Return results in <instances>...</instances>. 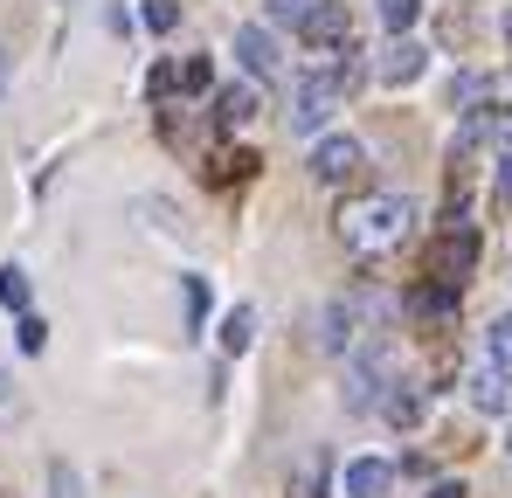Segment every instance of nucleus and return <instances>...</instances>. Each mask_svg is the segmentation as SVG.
Returning <instances> with one entry per match:
<instances>
[{
    "instance_id": "nucleus-1",
    "label": "nucleus",
    "mask_w": 512,
    "mask_h": 498,
    "mask_svg": "<svg viewBox=\"0 0 512 498\" xmlns=\"http://www.w3.org/2000/svg\"><path fill=\"white\" fill-rule=\"evenodd\" d=\"M409 222H416L409 194H360L340 208V243L360 249V256H381V249H402Z\"/></svg>"
},
{
    "instance_id": "nucleus-2",
    "label": "nucleus",
    "mask_w": 512,
    "mask_h": 498,
    "mask_svg": "<svg viewBox=\"0 0 512 498\" xmlns=\"http://www.w3.org/2000/svg\"><path fill=\"white\" fill-rule=\"evenodd\" d=\"M478 146H492V153H512V104H478V111H464V132L450 139V166L471 160Z\"/></svg>"
},
{
    "instance_id": "nucleus-3",
    "label": "nucleus",
    "mask_w": 512,
    "mask_h": 498,
    "mask_svg": "<svg viewBox=\"0 0 512 498\" xmlns=\"http://www.w3.org/2000/svg\"><path fill=\"white\" fill-rule=\"evenodd\" d=\"M333 111H340V83H333V70H326V77H305L298 90H291V111H284V118H291V132L305 139V132H326Z\"/></svg>"
},
{
    "instance_id": "nucleus-4",
    "label": "nucleus",
    "mask_w": 512,
    "mask_h": 498,
    "mask_svg": "<svg viewBox=\"0 0 512 498\" xmlns=\"http://www.w3.org/2000/svg\"><path fill=\"white\" fill-rule=\"evenodd\" d=\"M381 388H395V353H388V346H367V353L346 367V409H374Z\"/></svg>"
},
{
    "instance_id": "nucleus-5",
    "label": "nucleus",
    "mask_w": 512,
    "mask_h": 498,
    "mask_svg": "<svg viewBox=\"0 0 512 498\" xmlns=\"http://www.w3.org/2000/svg\"><path fill=\"white\" fill-rule=\"evenodd\" d=\"M305 49H319V56H333L353 42V14H346V0H312V14H305Z\"/></svg>"
},
{
    "instance_id": "nucleus-6",
    "label": "nucleus",
    "mask_w": 512,
    "mask_h": 498,
    "mask_svg": "<svg viewBox=\"0 0 512 498\" xmlns=\"http://www.w3.org/2000/svg\"><path fill=\"white\" fill-rule=\"evenodd\" d=\"M471 263H478V236L450 222V229L436 236V249H429V277H443V284H464V277H471Z\"/></svg>"
},
{
    "instance_id": "nucleus-7",
    "label": "nucleus",
    "mask_w": 512,
    "mask_h": 498,
    "mask_svg": "<svg viewBox=\"0 0 512 498\" xmlns=\"http://www.w3.org/2000/svg\"><path fill=\"white\" fill-rule=\"evenodd\" d=\"M423 70H429V49L416 42V35H395V42L374 56V77L381 83H416Z\"/></svg>"
},
{
    "instance_id": "nucleus-8",
    "label": "nucleus",
    "mask_w": 512,
    "mask_h": 498,
    "mask_svg": "<svg viewBox=\"0 0 512 498\" xmlns=\"http://www.w3.org/2000/svg\"><path fill=\"white\" fill-rule=\"evenodd\" d=\"M360 160H367V153H360V139H319V146H312V180H333V187H340V180H353V173H360Z\"/></svg>"
},
{
    "instance_id": "nucleus-9",
    "label": "nucleus",
    "mask_w": 512,
    "mask_h": 498,
    "mask_svg": "<svg viewBox=\"0 0 512 498\" xmlns=\"http://www.w3.org/2000/svg\"><path fill=\"white\" fill-rule=\"evenodd\" d=\"M388 485H395V471L381 457H353L340 471V498H388Z\"/></svg>"
},
{
    "instance_id": "nucleus-10",
    "label": "nucleus",
    "mask_w": 512,
    "mask_h": 498,
    "mask_svg": "<svg viewBox=\"0 0 512 498\" xmlns=\"http://www.w3.org/2000/svg\"><path fill=\"white\" fill-rule=\"evenodd\" d=\"M236 56H243V70L256 83H270L284 63H277V42H270V28H236Z\"/></svg>"
},
{
    "instance_id": "nucleus-11",
    "label": "nucleus",
    "mask_w": 512,
    "mask_h": 498,
    "mask_svg": "<svg viewBox=\"0 0 512 498\" xmlns=\"http://www.w3.org/2000/svg\"><path fill=\"white\" fill-rule=\"evenodd\" d=\"M256 111H263V104H256V90H250V83H222V90H215V125H222V132L250 125Z\"/></svg>"
},
{
    "instance_id": "nucleus-12",
    "label": "nucleus",
    "mask_w": 512,
    "mask_h": 498,
    "mask_svg": "<svg viewBox=\"0 0 512 498\" xmlns=\"http://www.w3.org/2000/svg\"><path fill=\"white\" fill-rule=\"evenodd\" d=\"M402 305H409L416 319H450V312H457V284H443V277H423V284H416Z\"/></svg>"
},
{
    "instance_id": "nucleus-13",
    "label": "nucleus",
    "mask_w": 512,
    "mask_h": 498,
    "mask_svg": "<svg viewBox=\"0 0 512 498\" xmlns=\"http://www.w3.org/2000/svg\"><path fill=\"white\" fill-rule=\"evenodd\" d=\"M471 402H478L485 415H512V381H506V367L471 374Z\"/></svg>"
},
{
    "instance_id": "nucleus-14",
    "label": "nucleus",
    "mask_w": 512,
    "mask_h": 498,
    "mask_svg": "<svg viewBox=\"0 0 512 498\" xmlns=\"http://www.w3.org/2000/svg\"><path fill=\"white\" fill-rule=\"evenodd\" d=\"M360 339V305H333L326 312V353H346Z\"/></svg>"
},
{
    "instance_id": "nucleus-15",
    "label": "nucleus",
    "mask_w": 512,
    "mask_h": 498,
    "mask_svg": "<svg viewBox=\"0 0 512 498\" xmlns=\"http://www.w3.org/2000/svg\"><path fill=\"white\" fill-rule=\"evenodd\" d=\"M381 415H388L395 429H416V422H423V395H416V388H388V395H381Z\"/></svg>"
},
{
    "instance_id": "nucleus-16",
    "label": "nucleus",
    "mask_w": 512,
    "mask_h": 498,
    "mask_svg": "<svg viewBox=\"0 0 512 498\" xmlns=\"http://www.w3.org/2000/svg\"><path fill=\"white\" fill-rule=\"evenodd\" d=\"M250 339H256V312L236 305V312L222 319V353H250Z\"/></svg>"
},
{
    "instance_id": "nucleus-17",
    "label": "nucleus",
    "mask_w": 512,
    "mask_h": 498,
    "mask_svg": "<svg viewBox=\"0 0 512 498\" xmlns=\"http://www.w3.org/2000/svg\"><path fill=\"white\" fill-rule=\"evenodd\" d=\"M0 305L7 312H28V270L21 263H0Z\"/></svg>"
},
{
    "instance_id": "nucleus-18",
    "label": "nucleus",
    "mask_w": 512,
    "mask_h": 498,
    "mask_svg": "<svg viewBox=\"0 0 512 498\" xmlns=\"http://www.w3.org/2000/svg\"><path fill=\"white\" fill-rule=\"evenodd\" d=\"M485 346H492V367H512V312H499V319H492Z\"/></svg>"
},
{
    "instance_id": "nucleus-19",
    "label": "nucleus",
    "mask_w": 512,
    "mask_h": 498,
    "mask_svg": "<svg viewBox=\"0 0 512 498\" xmlns=\"http://www.w3.org/2000/svg\"><path fill=\"white\" fill-rule=\"evenodd\" d=\"M478 104H485V77H471V70H464V77L450 83V111H478Z\"/></svg>"
},
{
    "instance_id": "nucleus-20",
    "label": "nucleus",
    "mask_w": 512,
    "mask_h": 498,
    "mask_svg": "<svg viewBox=\"0 0 512 498\" xmlns=\"http://www.w3.org/2000/svg\"><path fill=\"white\" fill-rule=\"evenodd\" d=\"M416 14H423V0H381V21H388L395 35H409V28H416Z\"/></svg>"
},
{
    "instance_id": "nucleus-21",
    "label": "nucleus",
    "mask_w": 512,
    "mask_h": 498,
    "mask_svg": "<svg viewBox=\"0 0 512 498\" xmlns=\"http://www.w3.org/2000/svg\"><path fill=\"white\" fill-rule=\"evenodd\" d=\"M146 28L153 35H173L180 28V0H146Z\"/></svg>"
},
{
    "instance_id": "nucleus-22",
    "label": "nucleus",
    "mask_w": 512,
    "mask_h": 498,
    "mask_svg": "<svg viewBox=\"0 0 512 498\" xmlns=\"http://www.w3.org/2000/svg\"><path fill=\"white\" fill-rule=\"evenodd\" d=\"M14 339H21V353H42V346H49V326H42L35 312H21V326H14Z\"/></svg>"
},
{
    "instance_id": "nucleus-23",
    "label": "nucleus",
    "mask_w": 512,
    "mask_h": 498,
    "mask_svg": "<svg viewBox=\"0 0 512 498\" xmlns=\"http://www.w3.org/2000/svg\"><path fill=\"white\" fill-rule=\"evenodd\" d=\"M326 492V457H305V471H298V498H319Z\"/></svg>"
},
{
    "instance_id": "nucleus-24",
    "label": "nucleus",
    "mask_w": 512,
    "mask_h": 498,
    "mask_svg": "<svg viewBox=\"0 0 512 498\" xmlns=\"http://www.w3.org/2000/svg\"><path fill=\"white\" fill-rule=\"evenodd\" d=\"M49 492L56 498H84V478H77L70 464H49Z\"/></svg>"
},
{
    "instance_id": "nucleus-25",
    "label": "nucleus",
    "mask_w": 512,
    "mask_h": 498,
    "mask_svg": "<svg viewBox=\"0 0 512 498\" xmlns=\"http://www.w3.org/2000/svg\"><path fill=\"white\" fill-rule=\"evenodd\" d=\"M208 83H215L208 56H187V63H180V90H208Z\"/></svg>"
},
{
    "instance_id": "nucleus-26",
    "label": "nucleus",
    "mask_w": 512,
    "mask_h": 498,
    "mask_svg": "<svg viewBox=\"0 0 512 498\" xmlns=\"http://www.w3.org/2000/svg\"><path fill=\"white\" fill-rule=\"evenodd\" d=\"M305 14H312V0H270V21H291V28H305Z\"/></svg>"
},
{
    "instance_id": "nucleus-27",
    "label": "nucleus",
    "mask_w": 512,
    "mask_h": 498,
    "mask_svg": "<svg viewBox=\"0 0 512 498\" xmlns=\"http://www.w3.org/2000/svg\"><path fill=\"white\" fill-rule=\"evenodd\" d=\"M187 312L208 319V284H201V277H187Z\"/></svg>"
},
{
    "instance_id": "nucleus-28",
    "label": "nucleus",
    "mask_w": 512,
    "mask_h": 498,
    "mask_svg": "<svg viewBox=\"0 0 512 498\" xmlns=\"http://www.w3.org/2000/svg\"><path fill=\"white\" fill-rule=\"evenodd\" d=\"M173 83H180V70H173V63H160V70H153V83H146V90H153V97H167Z\"/></svg>"
},
{
    "instance_id": "nucleus-29",
    "label": "nucleus",
    "mask_w": 512,
    "mask_h": 498,
    "mask_svg": "<svg viewBox=\"0 0 512 498\" xmlns=\"http://www.w3.org/2000/svg\"><path fill=\"white\" fill-rule=\"evenodd\" d=\"M492 187H499V201L512 208V153H499V180H492Z\"/></svg>"
},
{
    "instance_id": "nucleus-30",
    "label": "nucleus",
    "mask_w": 512,
    "mask_h": 498,
    "mask_svg": "<svg viewBox=\"0 0 512 498\" xmlns=\"http://www.w3.org/2000/svg\"><path fill=\"white\" fill-rule=\"evenodd\" d=\"M429 498H471V492H464L457 478H443V485H429Z\"/></svg>"
},
{
    "instance_id": "nucleus-31",
    "label": "nucleus",
    "mask_w": 512,
    "mask_h": 498,
    "mask_svg": "<svg viewBox=\"0 0 512 498\" xmlns=\"http://www.w3.org/2000/svg\"><path fill=\"white\" fill-rule=\"evenodd\" d=\"M0 409H7V367H0Z\"/></svg>"
},
{
    "instance_id": "nucleus-32",
    "label": "nucleus",
    "mask_w": 512,
    "mask_h": 498,
    "mask_svg": "<svg viewBox=\"0 0 512 498\" xmlns=\"http://www.w3.org/2000/svg\"><path fill=\"white\" fill-rule=\"evenodd\" d=\"M506 42H512V7H506Z\"/></svg>"
},
{
    "instance_id": "nucleus-33",
    "label": "nucleus",
    "mask_w": 512,
    "mask_h": 498,
    "mask_svg": "<svg viewBox=\"0 0 512 498\" xmlns=\"http://www.w3.org/2000/svg\"><path fill=\"white\" fill-rule=\"evenodd\" d=\"M506 457H512V429H506Z\"/></svg>"
},
{
    "instance_id": "nucleus-34",
    "label": "nucleus",
    "mask_w": 512,
    "mask_h": 498,
    "mask_svg": "<svg viewBox=\"0 0 512 498\" xmlns=\"http://www.w3.org/2000/svg\"><path fill=\"white\" fill-rule=\"evenodd\" d=\"M0 77H7V56H0Z\"/></svg>"
}]
</instances>
